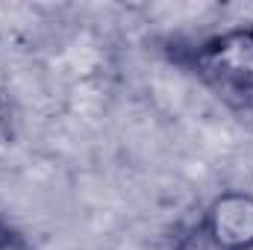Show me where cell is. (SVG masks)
<instances>
[{
  "label": "cell",
  "mask_w": 253,
  "mask_h": 250,
  "mask_svg": "<svg viewBox=\"0 0 253 250\" xmlns=\"http://www.w3.org/2000/svg\"><path fill=\"white\" fill-rule=\"evenodd\" d=\"M194 68L230 109L253 118V27H236L206 42Z\"/></svg>",
  "instance_id": "obj_1"
},
{
  "label": "cell",
  "mask_w": 253,
  "mask_h": 250,
  "mask_svg": "<svg viewBox=\"0 0 253 250\" xmlns=\"http://www.w3.org/2000/svg\"><path fill=\"white\" fill-rule=\"evenodd\" d=\"M203 230L230 250H253V194L224 191L203 215Z\"/></svg>",
  "instance_id": "obj_2"
},
{
  "label": "cell",
  "mask_w": 253,
  "mask_h": 250,
  "mask_svg": "<svg viewBox=\"0 0 253 250\" xmlns=\"http://www.w3.org/2000/svg\"><path fill=\"white\" fill-rule=\"evenodd\" d=\"M177 250H230V248L218 245V242H215V239L203 230V224H197V227H191L189 233L180 239Z\"/></svg>",
  "instance_id": "obj_3"
},
{
  "label": "cell",
  "mask_w": 253,
  "mask_h": 250,
  "mask_svg": "<svg viewBox=\"0 0 253 250\" xmlns=\"http://www.w3.org/2000/svg\"><path fill=\"white\" fill-rule=\"evenodd\" d=\"M12 242H15V236L0 224V250H6V248H12Z\"/></svg>",
  "instance_id": "obj_4"
},
{
  "label": "cell",
  "mask_w": 253,
  "mask_h": 250,
  "mask_svg": "<svg viewBox=\"0 0 253 250\" xmlns=\"http://www.w3.org/2000/svg\"><path fill=\"white\" fill-rule=\"evenodd\" d=\"M6 121H9V103H6V97L0 94V129L6 126Z\"/></svg>",
  "instance_id": "obj_5"
}]
</instances>
